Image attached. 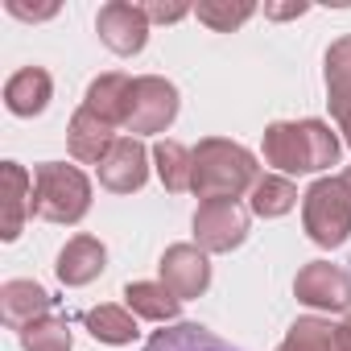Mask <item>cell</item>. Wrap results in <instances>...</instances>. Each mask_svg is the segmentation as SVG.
<instances>
[{
  "mask_svg": "<svg viewBox=\"0 0 351 351\" xmlns=\"http://www.w3.org/2000/svg\"><path fill=\"white\" fill-rule=\"evenodd\" d=\"M265 161L281 165L285 173H310L339 161V141L322 120L302 124H273L265 132Z\"/></svg>",
  "mask_w": 351,
  "mask_h": 351,
  "instance_id": "1",
  "label": "cell"
},
{
  "mask_svg": "<svg viewBox=\"0 0 351 351\" xmlns=\"http://www.w3.org/2000/svg\"><path fill=\"white\" fill-rule=\"evenodd\" d=\"M256 186V161L248 149L232 141H203L195 149V195L211 199H240V191Z\"/></svg>",
  "mask_w": 351,
  "mask_h": 351,
  "instance_id": "2",
  "label": "cell"
},
{
  "mask_svg": "<svg viewBox=\"0 0 351 351\" xmlns=\"http://www.w3.org/2000/svg\"><path fill=\"white\" fill-rule=\"evenodd\" d=\"M91 207V186L75 165L46 161L34 169V215L50 223H79Z\"/></svg>",
  "mask_w": 351,
  "mask_h": 351,
  "instance_id": "3",
  "label": "cell"
},
{
  "mask_svg": "<svg viewBox=\"0 0 351 351\" xmlns=\"http://www.w3.org/2000/svg\"><path fill=\"white\" fill-rule=\"evenodd\" d=\"M302 215H306V232L314 244H322V248L343 244L351 232V186L343 178L314 182L302 203Z\"/></svg>",
  "mask_w": 351,
  "mask_h": 351,
  "instance_id": "4",
  "label": "cell"
},
{
  "mask_svg": "<svg viewBox=\"0 0 351 351\" xmlns=\"http://www.w3.org/2000/svg\"><path fill=\"white\" fill-rule=\"evenodd\" d=\"M173 116H178V91H173V83H165L157 75L132 79L128 112H124L128 132H161Z\"/></svg>",
  "mask_w": 351,
  "mask_h": 351,
  "instance_id": "5",
  "label": "cell"
},
{
  "mask_svg": "<svg viewBox=\"0 0 351 351\" xmlns=\"http://www.w3.org/2000/svg\"><path fill=\"white\" fill-rule=\"evenodd\" d=\"M248 236V211L236 199H211L195 215V240L207 252H232Z\"/></svg>",
  "mask_w": 351,
  "mask_h": 351,
  "instance_id": "6",
  "label": "cell"
},
{
  "mask_svg": "<svg viewBox=\"0 0 351 351\" xmlns=\"http://www.w3.org/2000/svg\"><path fill=\"white\" fill-rule=\"evenodd\" d=\"M95 29H99V38H104L108 50H116V54H136V50L145 46V38H149V17H145L141 5L112 0V5L99 9Z\"/></svg>",
  "mask_w": 351,
  "mask_h": 351,
  "instance_id": "7",
  "label": "cell"
},
{
  "mask_svg": "<svg viewBox=\"0 0 351 351\" xmlns=\"http://www.w3.org/2000/svg\"><path fill=\"white\" fill-rule=\"evenodd\" d=\"M293 289L306 306H318V310H347L351 306V277L339 265H326V261L306 265L298 273Z\"/></svg>",
  "mask_w": 351,
  "mask_h": 351,
  "instance_id": "8",
  "label": "cell"
},
{
  "mask_svg": "<svg viewBox=\"0 0 351 351\" xmlns=\"http://www.w3.org/2000/svg\"><path fill=\"white\" fill-rule=\"evenodd\" d=\"M161 281L169 285V293L186 302V298H199L211 281V265L207 256L195 248V244H173L165 256H161Z\"/></svg>",
  "mask_w": 351,
  "mask_h": 351,
  "instance_id": "9",
  "label": "cell"
},
{
  "mask_svg": "<svg viewBox=\"0 0 351 351\" xmlns=\"http://www.w3.org/2000/svg\"><path fill=\"white\" fill-rule=\"evenodd\" d=\"M99 182L116 195H128V191L145 186V145L136 136H116V145L99 161Z\"/></svg>",
  "mask_w": 351,
  "mask_h": 351,
  "instance_id": "10",
  "label": "cell"
},
{
  "mask_svg": "<svg viewBox=\"0 0 351 351\" xmlns=\"http://www.w3.org/2000/svg\"><path fill=\"white\" fill-rule=\"evenodd\" d=\"M326 91L339 128L351 132V38H339L326 50Z\"/></svg>",
  "mask_w": 351,
  "mask_h": 351,
  "instance_id": "11",
  "label": "cell"
},
{
  "mask_svg": "<svg viewBox=\"0 0 351 351\" xmlns=\"http://www.w3.org/2000/svg\"><path fill=\"white\" fill-rule=\"evenodd\" d=\"M0 314H5L9 326H29L38 318L50 314V293L34 281H9L5 289H0Z\"/></svg>",
  "mask_w": 351,
  "mask_h": 351,
  "instance_id": "12",
  "label": "cell"
},
{
  "mask_svg": "<svg viewBox=\"0 0 351 351\" xmlns=\"http://www.w3.org/2000/svg\"><path fill=\"white\" fill-rule=\"evenodd\" d=\"M112 128H116V124H108L104 116H95V112L83 104V108L75 112V120H71V153H75L79 161H104L108 149L116 145Z\"/></svg>",
  "mask_w": 351,
  "mask_h": 351,
  "instance_id": "13",
  "label": "cell"
},
{
  "mask_svg": "<svg viewBox=\"0 0 351 351\" xmlns=\"http://www.w3.org/2000/svg\"><path fill=\"white\" fill-rule=\"evenodd\" d=\"M104 273V244L91 236H75L62 252H58V277L66 285H87Z\"/></svg>",
  "mask_w": 351,
  "mask_h": 351,
  "instance_id": "14",
  "label": "cell"
},
{
  "mask_svg": "<svg viewBox=\"0 0 351 351\" xmlns=\"http://www.w3.org/2000/svg\"><path fill=\"white\" fill-rule=\"evenodd\" d=\"M25 215H34V178L17 161H5V240L21 236Z\"/></svg>",
  "mask_w": 351,
  "mask_h": 351,
  "instance_id": "15",
  "label": "cell"
},
{
  "mask_svg": "<svg viewBox=\"0 0 351 351\" xmlns=\"http://www.w3.org/2000/svg\"><path fill=\"white\" fill-rule=\"evenodd\" d=\"M5 104L17 116H38L50 104V75L42 66H25L5 83Z\"/></svg>",
  "mask_w": 351,
  "mask_h": 351,
  "instance_id": "16",
  "label": "cell"
},
{
  "mask_svg": "<svg viewBox=\"0 0 351 351\" xmlns=\"http://www.w3.org/2000/svg\"><path fill=\"white\" fill-rule=\"evenodd\" d=\"M145 351H236L232 343H223L215 330L199 326V322H178V326H165L157 330Z\"/></svg>",
  "mask_w": 351,
  "mask_h": 351,
  "instance_id": "17",
  "label": "cell"
},
{
  "mask_svg": "<svg viewBox=\"0 0 351 351\" xmlns=\"http://www.w3.org/2000/svg\"><path fill=\"white\" fill-rule=\"evenodd\" d=\"M128 91H132V79L128 75H99L87 91V108L95 116H104L108 124H124V112H128Z\"/></svg>",
  "mask_w": 351,
  "mask_h": 351,
  "instance_id": "18",
  "label": "cell"
},
{
  "mask_svg": "<svg viewBox=\"0 0 351 351\" xmlns=\"http://www.w3.org/2000/svg\"><path fill=\"white\" fill-rule=\"evenodd\" d=\"M124 298H128V310L132 314H141V318H153V322H165V318H173L178 314V298L169 293V285L165 281H136V285H128L124 289Z\"/></svg>",
  "mask_w": 351,
  "mask_h": 351,
  "instance_id": "19",
  "label": "cell"
},
{
  "mask_svg": "<svg viewBox=\"0 0 351 351\" xmlns=\"http://www.w3.org/2000/svg\"><path fill=\"white\" fill-rule=\"evenodd\" d=\"M153 157H157V173H161V182H165V191H191L195 186V153L186 149V145H178V141H161L157 149H153Z\"/></svg>",
  "mask_w": 351,
  "mask_h": 351,
  "instance_id": "20",
  "label": "cell"
},
{
  "mask_svg": "<svg viewBox=\"0 0 351 351\" xmlns=\"http://www.w3.org/2000/svg\"><path fill=\"white\" fill-rule=\"evenodd\" d=\"M87 330L99 343H132L136 339V314H128L120 306H95V310H87Z\"/></svg>",
  "mask_w": 351,
  "mask_h": 351,
  "instance_id": "21",
  "label": "cell"
},
{
  "mask_svg": "<svg viewBox=\"0 0 351 351\" xmlns=\"http://www.w3.org/2000/svg\"><path fill=\"white\" fill-rule=\"evenodd\" d=\"M293 203H298V191H293L289 178H273V173L256 178V186H252V211H256V215L273 219V215L293 211Z\"/></svg>",
  "mask_w": 351,
  "mask_h": 351,
  "instance_id": "22",
  "label": "cell"
},
{
  "mask_svg": "<svg viewBox=\"0 0 351 351\" xmlns=\"http://www.w3.org/2000/svg\"><path fill=\"white\" fill-rule=\"evenodd\" d=\"M335 343V326L322 322V318H298L289 326V339L277 347V351H330Z\"/></svg>",
  "mask_w": 351,
  "mask_h": 351,
  "instance_id": "23",
  "label": "cell"
},
{
  "mask_svg": "<svg viewBox=\"0 0 351 351\" xmlns=\"http://www.w3.org/2000/svg\"><path fill=\"white\" fill-rule=\"evenodd\" d=\"M21 343H25V351H71V330H66L62 318L46 314V318L29 322L21 330Z\"/></svg>",
  "mask_w": 351,
  "mask_h": 351,
  "instance_id": "24",
  "label": "cell"
},
{
  "mask_svg": "<svg viewBox=\"0 0 351 351\" xmlns=\"http://www.w3.org/2000/svg\"><path fill=\"white\" fill-rule=\"evenodd\" d=\"M199 21H207L211 29H236L252 17V5H232V0H223V5H215V0H207V5L195 9Z\"/></svg>",
  "mask_w": 351,
  "mask_h": 351,
  "instance_id": "25",
  "label": "cell"
},
{
  "mask_svg": "<svg viewBox=\"0 0 351 351\" xmlns=\"http://www.w3.org/2000/svg\"><path fill=\"white\" fill-rule=\"evenodd\" d=\"M149 21H178L186 17V5H141Z\"/></svg>",
  "mask_w": 351,
  "mask_h": 351,
  "instance_id": "26",
  "label": "cell"
},
{
  "mask_svg": "<svg viewBox=\"0 0 351 351\" xmlns=\"http://www.w3.org/2000/svg\"><path fill=\"white\" fill-rule=\"evenodd\" d=\"M330 351H351V318H347L343 326H335V343H330Z\"/></svg>",
  "mask_w": 351,
  "mask_h": 351,
  "instance_id": "27",
  "label": "cell"
},
{
  "mask_svg": "<svg viewBox=\"0 0 351 351\" xmlns=\"http://www.w3.org/2000/svg\"><path fill=\"white\" fill-rule=\"evenodd\" d=\"M9 13H17V17H34V21H46V17H54V9H21L17 0H9Z\"/></svg>",
  "mask_w": 351,
  "mask_h": 351,
  "instance_id": "28",
  "label": "cell"
},
{
  "mask_svg": "<svg viewBox=\"0 0 351 351\" xmlns=\"http://www.w3.org/2000/svg\"><path fill=\"white\" fill-rule=\"evenodd\" d=\"M306 5H293V9H269V17H302Z\"/></svg>",
  "mask_w": 351,
  "mask_h": 351,
  "instance_id": "29",
  "label": "cell"
},
{
  "mask_svg": "<svg viewBox=\"0 0 351 351\" xmlns=\"http://www.w3.org/2000/svg\"><path fill=\"white\" fill-rule=\"evenodd\" d=\"M343 182H347V186H351V169H347V173H343Z\"/></svg>",
  "mask_w": 351,
  "mask_h": 351,
  "instance_id": "30",
  "label": "cell"
}]
</instances>
